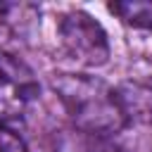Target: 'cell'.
<instances>
[{
    "label": "cell",
    "instance_id": "52a82bcc",
    "mask_svg": "<svg viewBox=\"0 0 152 152\" xmlns=\"http://www.w3.org/2000/svg\"><path fill=\"white\" fill-rule=\"evenodd\" d=\"M0 152H28L26 142L5 124H0Z\"/></svg>",
    "mask_w": 152,
    "mask_h": 152
},
{
    "label": "cell",
    "instance_id": "5b68a950",
    "mask_svg": "<svg viewBox=\"0 0 152 152\" xmlns=\"http://www.w3.org/2000/svg\"><path fill=\"white\" fill-rule=\"evenodd\" d=\"M109 12L135 28L152 31V2H112Z\"/></svg>",
    "mask_w": 152,
    "mask_h": 152
},
{
    "label": "cell",
    "instance_id": "7a4b0ae2",
    "mask_svg": "<svg viewBox=\"0 0 152 152\" xmlns=\"http://www.w3.org/2000/svg\"><path fill=\"white\" fill-rule=\"evenodd\" d=\"M59 40L64 52L86 66H102L109 59V40L100 21L90 14L74 10L59 19Z\"/></svg>",
    "mask_w": 152,
    "mask_h": 152
},
{
    "label": "cell",
    "instance_id": "8992f818",
    "mask_svg": "<svg viewBox=\"0 0 152 152\" xmlns=\"http://www.w3.org/2000/svg\"><path fill=\"white\" fill-rule=\"evenodd\" d=\"M83 135V133H81ZM76 152H121L116 145H112L107 138H93V135H83L81 140H76Z\"/></svg>",
    "mask_w": 152,
    "mask_h": 152
},
{
    "label": "cell",
    "instance_id": "3957f363",
    "mask_svg": "<svg viewBox=\"0 0 152 152\" xmlns=\"http://www.w3.org/2000/svg\"><path fill=\"white\" fill-rule=\"evenodd\" d=\"M36 93L38 86L28 66L10 55H0V124L19 116Z\"/></svg>",
    "mask_w": 152,
    "mask_h": 152
},
{
    "label": "cell",
    "instance_id": "6da1fadb",
    "mask_svg": "<svg viewBox=\"0 0 152 152\" xmlns=\"http://www.w3.org/2000/svg\"><path fill=\"white\" fill-rule=\"evenodd\" d=\"M52 88L78 133L109 138L128 126L119 93L104 81L86 74H57Z\"/></svg>",
    "mask_w": 152,
    "mask_h": 152
},
{
    "label": "cell",
    "instance_id": "277c9868",
    "mask_svg": "<svg viewBox=\"0 0 152 152\" xmlns=\"http://www.w3.org/2000/svg\"><path fill=\"white\" fill-rule=\"evenodd\" d=\"M116 93L128 121L152 124V78L126 81L121 88H116Z\"/></svg>",
    "mask_w": 152,
    "mask_h": 152
}]
</instances>
